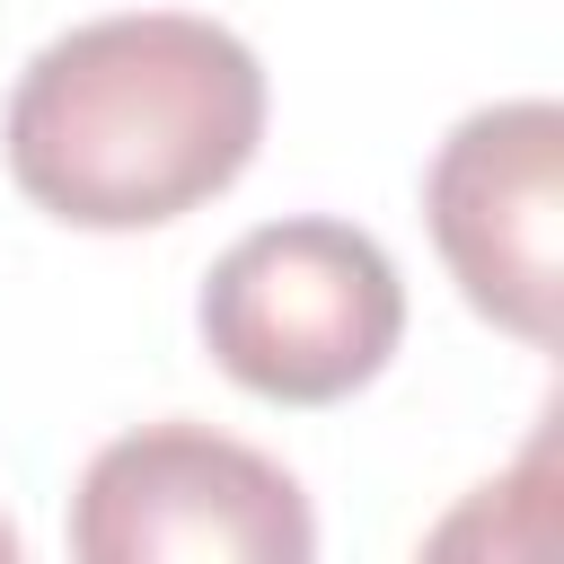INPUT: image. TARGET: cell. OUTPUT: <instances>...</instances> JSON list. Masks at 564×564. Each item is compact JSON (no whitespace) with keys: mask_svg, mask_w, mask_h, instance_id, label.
<instances>
[{"mask_svg":"<svg viewBox=\"0 0 564 564\" xmlns=\"http://www.w3.org/2000/svg\"><path fill=\"white\" fill-rule=\"evenodd\" d=\"M70 555L88 564H308L300 476L212 423H141L79 467Z\"/></svg>","mask_w":564,"mask_h":564,"instance_id":"3957f363","label":"cell"},{"mask_svg":"<svg viewBox=\"0 0 564 564\" xmlns=\"http://www.w3.org/2000/svg\"><path fill=\"white\" fill-rule=\"evenodd\" d=\"M203 352L229 388L264 405H344L361 397L405 344V282L397 256L326 212L247 229L194 300Z\"/></svg>","mask_w":564,"mask_h":564,"instance_id":"7a4b0ae2","label":"cell"},{"mask_svg":"<svg viewBox=\"0 0 564 564\" xmlns=\"http://www.w3.org/2000/svg\"><path fill=\"white\" fill-rule=\"evenodd\" d=\"M423 229L458 300L529 352L564 326V106L502 97L449 123L423 167Z\"/></svg>","mask_w":564,"mask_h":564,"instance_id":"277c9868","label":"cell"},{"mask_svg":"<svg viewBox=\"0 0 564 564\" xmlns=\"http://www.w3.org/2000/svg\"><path fill=\"white\" fill-rule=\"evenodd\" d=\"M264 141V62L194 9H115L53 35L0 115L9 185L62 229H167L220 203Z\"/></svg>","mask_w":564,"mask_h":564,"instance_id":"6da1fadb","label":"cell"}]
</instances>
